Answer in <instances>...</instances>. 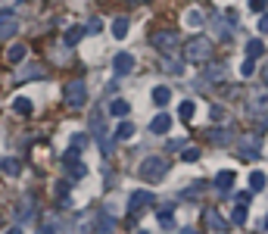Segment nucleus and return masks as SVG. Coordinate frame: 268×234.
<instances>
[{
  "instance_id": "nucleus-18",
  "label": "nucleus",
  "mask_w": 268,
  "mask_h": 234,
  "mask_svg": "<svg viewBox=\"0 0 268 234\" xmlns=\"http://www.w3.org/2000/svg\"><path fill=\"white\" fill-rule=\"evenodd\" d=\"M128 113H131V107H128V100H122V97H115V100L109 103V116H115V119H125Z\"/></svg>"
},
{
  "instance_id": "nucleus-37",
  "label": "nucleus",
  "mask_w": 268,
  "mask_h": 234,
  "mask_svg": "<svg viewBox=\"0 0 268 234\" xmlns=\"http://www.w3.org/2000/svg\"><path fill=\"white\" fill-rule=\"evenodd\" d=\"M181 159H184V162H196V159H200V147H184Z\"/></svg>"
},
{
  "instance_id": "nucleus-46",
  "label": "nucleus",
  "mask_w": 268,
  "mask_h": 234,
  "mask_svg": "<svg viewBox=\"0 0 268 234\" xmlns=\"http://www.w3.org/2000/svg\"><path fill=\"white\" fill-rule=\"evenodd\" d=\"M265 228H268V216H265Z\"/></svg>"
},
{
  "instance_id": "nucleus-19",
  "label": "nucleus",
  "mask_w": 268,
  "mask_h": 234,
  "mask_svg": "<svg viewBox=\"0 0 268 234\" xmlns=\"http://www.w3.org/2000/svg\"><path fill=\"white\" fill-rule=\"evenodd\" d=\"M94 231H115V219L109 213H100L97 222H94Z\"/></svg>"
},
{
  "instance_id": "nucleus-27",
  "label": "nucleus",
  "mask_w": 268,
  "mask_h": 234,
  "mask_svg": "<svg viewBox=\"0 0 268 234\" xmlns=\"http://www.w3.org/2000/svg\"><path fill=\"white\" fill-rule=\"evenodd\" d=\"M112 38H119V41L128 38V19H125V16H119V19L112 22Z\"/></svg>"
},
{
  "instance_id": "nucleus-36",
  "label": "nucleus",
  "mask_w": 268,
  "mask_h": 234,
  "mask_svg": "<svg viewBox=\"0 0 268 234\" xmlns=\"http://www.w3.org/2000/svg\"><path fill=\"white\" fill-rule=\"evenodd\" d=\"M88 140H90V134H72V144H69V147H72V150H85Z\"/></svg>"
},
{
  "instance_id": "nucleus-39",
  "label": "nucleus",
  "mask_w": 268,
  "mask_h": 234,
  "mask_svg": "<svg viewBox=\"0 0 268 234\" xmlns=\"http://www.w3.org/2000/svg\"><path fill=\"white\" fill-rule=\"evenodd\" d=\"M250 9H256V16H259L262 9H268V0H250Z\"/></svg>"
},
{
  "instance_id": "nucleus-41",
  "label": "nucleus",
  "mask_w": 268,
  "mask_h": 234,
  "mask_svg": "<svg viewBox=\"0 0 268 234\" xmlns=\"http://www.w3.org/2000/svg\"><path fill=\"white\" fill-rule=\"evenodd\" d=\"M88 31H100V19H90L88 22Z\"/></svg>"
},
{
  "instance_id": "nucleus-10",
  "label": "nucleus",
  "mask_w": 268,
  "mask_h": 234,
  "mask_svg": "<svg viewBox=\"0 0 268 234\" xmlns=\"http://www.w3.org/2000/svg\"><path fill=\"white\" fill-rule=\"evenodd\" d=\"M247 110L256 116V113H268V85L265 88H253L247 94Z\"/></svg>"
},
{
  "instance_id": "nucleus-17",
  "label": "nucleus",
  "mask_w": 268,
  "mask_h": 234,
  "mask_svg": "<svg viewBox=\"0 0 268 234\" xmlns=\"http://www.w3.org/2000/svg\"><path fill=\"white\" fill-rule=\"evenodd\" d=\"M137 134V128H134V122H128V116H125V119L119 122V128H115V137H119V140H131Z\"/></svg>"
},
{
  "instance_id": "nucleus-16",
  "label": "nucleus",
  "mask_w": 268,
  "mask_h": 234,
  "mask_svg": "<svg viewBox=\"0 0 268 234\" xmlns=\"http://www.w3.org/2000/svg\"><path fill=\"white\" fill-rule=\"evenodd\" d=\"M206 134L212 144H228V140H234V128H209Z\"/></svg>"
},
{
  "instance_id": "nucleus-14",
  "label": "nucleus",
  "mask_w": 268,
  "mask_h": 234,
  "mask_svg": "<svg viewBox=\"0 0 268 234\" xmlns=\"http://www.w3.org/2000/svg\"><path fill=\"white\" fill-rule=\"evenodd\" d=\"M234 181H237V175H234V169H221L215 178H212V184H215V191H231V187H234Z\"/></svg>"
},
{
  "instance_id": "nucleus-31",
  "label": "nucleus",
  "mask_w": 268,
  "mask_h": 234,
  "mask_svg": "<svg viewBox=\"0 0 268 234\" xmlns=\"http://www.w3.org/2000/svg\"><path fill=\"white\" fill-rule=\"evenodd\" d=\"M13 110H16L19 116H28L34 107H31V100H28V97H16V100H13Z\"/></svg>"
},
{
  "instance_id": "nucleus-24",
  "label": "nucleus",
  "mask_w": 268,
  "mask_h": 234,
  "mask_svg": "<svg viewBox=\"0 0 268 234\" xmlns=\"http://www.w3.org/2000/svg\"><path fill=\"white\" fill-rule=\"evenodd\" d=\"M156 219H159V225H162V228H172V225H175L172 206H159V209H156Z\"/></svg>"
},
{
  "instance_id": "nucleus-4",
  "label": "nucleus",
  "mask_w": 268,
  "mask_h": 234,
  "mask_svg": "<svg viewBox=\"0 0 268 234\" xmlns=\"http://www.w3.org/2000/svg\"><path fill=\"white\" fill-rule=\"evenodd\" d=\"M166 172H169V159L166 156H147L141 162V178L144 181H159Z\"/></svg>"
},
{
  "instance_id": "nucleus-22",
  "label": "nucleus",
  "mask_w": 268,
  "mask_h": 234,
  "mask_svg": "<svg viewBox=\"0 0 268 234\" xmlns=\"http://www.w3.org/2000/svg\"><path fill=\"white\" fill-rule=\"evenodd\" d=\"M169 100H172V91H169L166 85H156V88H153V103H156V107H166Z\"/></svg>"
},
{
  "instance_id": "nucleus-30",
  "label": "nucleus",
  "mask_w": 268,
  "mask_h": 234,
  "mask_svg": "<svg viewBox=\"0 0 268 234\" xmlns=\"http://www.w3.org/2000/svg\"><path fill=\"white\" fill-rule=\"evenodd\" d=\"M209 119H212V122H225L228 119V110L221 107V103H212V107H209Z\"/></svg>"
},
{
  "instance_id": "nucleus-9",
  "label": "nucleus",
  "mask_w": 268,
  "mask_h": 234,
  "mask_svg": "<svg viewBox=\"0 0 268 234\" xmlns=\"http://www.w3.org/2000/svg\"><path fill=\"white\" fill-rule=\"evenodd\" d=\"M156 203V197H153V191H134L131 194V200H128V213H131V219L134 216H141L147 206H153Z\"/></svg>"
},
{
  "instance_id": "nucleus-5",
  "label": "nucleus",
  "mask_w": 268,
  "mask_h": 234,
  "mask_svg": "<svg viewBox=\"0 0 268 234\" xmlns=\"http://www.w3.org/2000/svg\"><path fill=\"white\" fill-rule=\"evenodd\" d=\"M90 131H94L97 144H100V153L109 156V131H106V125H103V113L100 110L90 113Z\"/></svg>"
},
{
  "instance_id": "nucleus-35",
  "label": "nucleus",
  "mask_w": 268,
  "mask_h": 234,
  "mask_svg": "<svg viewBox=\"0 0 268 234\" xmlns=\"http://www.w3.org/2000/svg\"><path fill=\"white\" fill-rule=\"evenodd\" d=\"M13 31H16V19H3L0 22V38H9Z\"/></svg>"
},
{
  "instance_id": "nucleus-3",
  "label": "nucleus",
  "mask_w": 268,
  "mask_h": 234,
  "mask_svg": "<svg viewBox=\"0 0 268 234\" xmlns=\"http://www.w3.org/2000/svg\"><path fill=\"white\" fill-rule=\"evenodd\" d=\"M63 100H66V107H72V110H81L88 103V85L81 78L75 81H69V85L63 88Z\"/></svg>"
},
{
  "instance_id": "nucleus-34",
  "label": "nucleus",
  "mask_w": 268,
  "mask_h": 234,
  "mask_svg": "<svg viewBox=\"0 0 268 234\" xmlns=\"http://www.w3.org/2000/svg\"><path fill=\"white\" fill-rule=\"evenodd\" d=\"M253 72H256V60H253V56H247V60L240 63V75H243V78H250Z\"/></svg>"
},
{
  "instance_id": "nucleus-8",
  "label": "nucleus",
  "mask_w": 268,
  "mask_h": 234,
  "mask_svg": "<svg viewBox=\"0 0 268 234\" xmlns=\"http://www.w3.org/2000/svg\"><path fill=\"white\" fill-rule=\"evenodd\" d=\"M153 47L162 53H172V50H178L181 47V38H178V31H172V28H162L153 34Z\"/></svg>"
},
{
  "instance_id": "nucleus-23",
  "label": "nucleus",
  "mask_w": 268,
  "mask_h": 234,
  "mask_svg": "<svg viewBox=\"0 0 268 234\" xmlns=\"http://www.w3.org/2000/svg\"><path fill=\"white\" fill-rule=\"evenodd\" d=\"M265 181H268V178H265V172H259V169H256V172L250 175V191H253V194L265 191Z\"/></svg>"
},
{
  "instance_id": "nucleus-2",
  "label": "nucleus",
  "mask_w": 268,
  "mask_h": 234,
  "mask_svg": "<svg viewBox=\"0 0 268 234\" xmlns=\"http://www.w3.org/2000/svg\"><path fill=\"white\" fill-rule=\"evenodd\" d=\"M209 22H212V28H215V34L221 41L234 38V31H237V13H234V9H215Z\"/></svg>"
},
{
  "instance_id": "nucleus-32",
  "label": "nucleus",
  "mask_w": 268,
  "mask_h": 234,
  "mask_svg": "<svg viewBox=\"0 0 268 234\" xmlns=\"http://www.w3.org/2000/svg\"><path fill=\"white\" fill-rule=\"evenodd\" d=\"M162 69H166L169 75H181V72H184V66H181V63H175L172 56H166V60H162Z\"/></svg>"
},
{
  "instance_id": "nucleus-15",
  "label": "nucleus",
  "mask_w": 268,
  "mask_h": 234,
  "mask_svg": "<svg viewBox=\"0 0 268 234\" xmlns=\"http://www.w3.org/2000/svg\"><path fill=\"white\" fill-rule=\"evenodd\" d=\"M169 128H172V116L169 113H159V116H153V122H150V131L153 134H169Z\"/></svg>"
},
{
  "instance_id": "nucleus-43",
  "label": "nucleus",
  "mask_w": 268,
  "mask_h": 234,
  "mask_svg": "<svg viewBox=\"0 0 268 234\" xmlns=\"http://www.w3.org/2000/svg\"><path fill=\"white\" fill-rule=\"evenodd\" d=\"M3 19H16V16H13V9H0V22H3Z\"/></svg>"
},
{
  "instance_id": "nucleus-28",
  "label": "nucleus",
  "mask_w": 268,
  "mask_h": 234,
  "mask_svg": "<svg viewBox=\"0 0 268 234\" xmlns=\"http://www.w3.org/2000/svg\"><path fill=\"white\" fill-rule=\"evenodd\" d=\"M247 56H253V60H259V56H265V44H262L259 38H253V41L247 44Z\"/></svg>"
},
{
  "instance_id": "nucleus-13",
  "label": "nucleus",
  "mask_w": 268,
  "mask_h": 234,
  "mask_svg": "<svg viewBox=\"0 0 268 234\" xmlns=\"http://www.w3.org/2000/svg\"><path fill=\"white\" fill-rule=\"evenodd\" d=\"M203 222H206L209 231H228V228H231V222L221 216L218 209H206V213H203Z\"/></svg>"
},
{
  "instance_id": "nucleus-38",
  "label": "nucleus",
  "mask_w": 268,
  "mask_h": 234,
  "mask_svg": "<svg viewBox=\"0 0 268 234\" xmlns=\"http://www.w3.org/2000/svg\"><path fill=\"white\" fill-rule=\"evenodd\" d=\"M187 22H190V25H203V13H200V9H190V13H187Z\"/></svg>"
},
{
  "instance_id": "nucleus-12",
  "label": "nucleus",
  "mask_w": 268,
  "mask_h": 234,
  "mask_svg": "<svg viewBox=\"0 0 268 234\" xmlns=\"http://www.w3.org/2000/svg\"><path fill=\"white\" fill-rule=\"evenodd\" d=\"M112 72H115V78L131 75V72H134V56H131V53H115V56H112Z\"/></svg>"
},
{
  "instance_id": "nucleus-45",
  "label": "nucleus",
  "mask_w": 268,
  "mask_h": 234,
  "mask_svg": "<svg viewBox=\"0 0 268 234\" xmlns=\"http://www.w3.org/2000/svg\"><path fill=\"white\" fill-rule=\"evenodd\" d=\"M134 3H147V0H134Z\"/></svg>"
},
{
  "instance_id": "nucleus-29",
  "label": "nucleus",
  "mask_w": 268,
  "mask_h": 234,
  "mask_svg": "<svg viewBox=\"0 0 268 234\" xmlns=\"http://www.w3.org/2000/svg\"><path fill=\"white\" fill-rule=\"evenodd\" d=\"M0 172L3 175H19L22 166H19V159H0Z\"/></svg>"
},
{
  "instance_id": "nucleus-44",
  "label": "nucleus",
  "mask_w": 268,
  "mask_h": 234,
  "mask_svg": "<svg viewBox=\"0 0 268 234\" xmlns=\"http://www.w3.org/2000/svg\"><path fill=\"white\" fill-rule=\"evenodd\" d=\"M262 81H265V85H268V66L262 69Z\"/></svg>"
},
{
  "instance_id": "nucleus-6",
  "label": "nucleus",
  "mask_w": 268,
  "mask_h": 234,
  "mask_svg": "<svg viewBox=\"0 0 268 234\" xmlns=\"http://www.w3.org/2000/svg\"><path fill=\"white\" fill-rule=\"evenodd\" d=\"M225 75H228L225 63H209L206 60V69H203V75H200V88H215V85L225 81Z\"/></svg>"
},
{
  "instance_id": "nucleus-26",
  "label": "nucleus",
  "mask_w": 268,
  "mask_h": 234,
  "mask_svg": "<svg viewBox=\"0 0 268 234\" xmlns=\"http://www.w3.org/2000/svg\"><path fill=\"white\" fill-rule=\"evenodd\" d=\"M193 113H196L193 100H181V107H178V119H181V122H190V119H193Z\"/></svg>"
},
{
  "instance_id": "nucleus-33",
  "label": "nucleus",
  "mask_w": 268,
  "mask_h": 234,
  "mask_svg": "<svg viewBox=\"0 0 268 234\" xmlns=\"http://www.w3.org/2000/svg\"><path fill=\"white\" fill-rule=\"evenodd\" d=\"M69 191H72V181H69V178H63L60 184H56V197H60V200H63V203L69 200Z\"/></svg>"
},
{
  "instance_id": "nucleus-7",
  "label": "nucleus",
  "mask_w": 268,
  "mask_h": 234,
  "mask_svg": "<svg viewBox=\"0 0 268 234\" xmlns=\"http://www.w3.org/2000/svg\"><path fill=\"white\" fill-rule=\"evenodd\" d=\"M78 153H81V150H72V147L63 153V169L69 172V178H85V175H88V166L78 159Z\"/></svg>"
},
{
  "instance_id": "nucleus-1",
  "label": "nucleus",
  "mask_w": 268,
  "mask_h": 234,
  "mask_svg": "<svg viewBox=\"0 0 268 234\" xmlns=\"http://www.w3.org/2000/svg\"><path fill=\"white\" fill-rule=\"evenodd\" d=\"M184 60H187V63L212 60V41H209L206 34H193L190 41H184Z\"/></svg>"
},
{
  "instance_id": "nucleus-42",
  "label": "nucleus",
  "mask_w": 268,
  "mask_h": 234,
  "mask_svg": "<svg viewBox=\"0 0 268 234\" xmlns=\"http://www.w3.org/2000/svg\"><path fill=\"white\" fill-rule=\"evenodd\" d=\"M237 203H250V191H240L237 194Z\"/></svg>"
},
{
  "instance_id": "nucleus-11",
  "label": "nucleus",
  "mask_w": 268,
  "mask_h": 234,
  "mask_svg": "<svg viewBox=\"0 0 268 234\" xmlns=\"http://www.w3.org/2000/svg\"><path fill=\"white\" fill-rule=\"evenodd\" d=\"M240 153H243V159H259V153H262V134H243L240 137Z\"/></svg>"
},
{
  "instance_id": "nucleus-25",
  "label": "nucleus",
  "mask_w": 268,
  "mask_h": 234,
  "mask_svg": "<svg viewBox=\"0 0 268 234\" xmlns=\"http://www.w3.org/2000/svg\"><path fill=\"white\" fill-rule=\"evenodd\" d=\"M231 225H247V203H237L231 209Z\"/></svg>"
},
{
  "instance_id": "nucleus-21",
  "label": "nucleus",
  "mask_w": 268,
  "mask_h": 234,
  "mask_svg": "<svg viewBox=\"0 0 268 234\" xmlns=\"http://www.w3.org/2000/svg\"><path fill=\"white\" fill-rule=\"evenodd\" d=\"M85 34H88V28H85V25H72V28L66 31V44H69V47H75L81 38H85Z\"/></svg>"
},
{
  "instance_id": "nucleus-40",
  "label": "nucleus",
  "mask_w": 268,
  "mask_h": 234,
  "mask_svg": "<svg viewBox=\"0 0 268 234\" xmlns=\"http://www.w3.org/2000/svg\"><path fill=\"white\" fill-rule=\"evenodd\" d=\"M259 31H262V34H268V13H265V9L259 13Z\"/></svg>"
},
{
  "instance_id": "nucleus-20",
  "label": "nucleus",
  "mask_w": 268,
  "mask_h": 234,
  "mask_svg": "<svg viewBox=\"0 0 268 234\" xmlns=\"http://www.w3.org/2000/svg\"><path fill=\"white\" fill-rule=\"evenodd\" d=\"M25 56H28V47L25 44H13V47H9V53H6V60L9 63H22Z\"/></svg>"
}]
</instances>
